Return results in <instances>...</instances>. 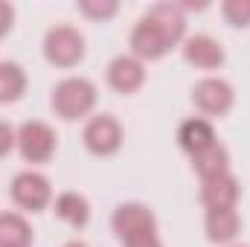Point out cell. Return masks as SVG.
Here are the masks:
<instances>
[{"label": "cell", "mask_w": 250, "mask_h": 247, "mask_svg": "<svg viewBox=\"0 0 250 247\" xmlns=\"http://www.w3.org/2000/svg\"><path fill=\"white\" fill-rule=\"evenodd\" d=\"M187 35V15L178 3H154L131 29V53L140 62L163 59Z\"/></svg>", "instance_id": "1"}, {"label": "cell", "mask_w": 250, "mask_h": 247, "mask_svg": "<svg viewBox=\"0 0 250 247\" xmlns=\"http://www.w3.org/2000/svg\"><path fill=\"white\" fill-rule=\"evenodd\" d=\"M50 105H53L56 117H62L64 123L82 120V117H87V114L96 108V84H93L90 79H82V76L62 79V82L53 87Z\"/></svg>", "instance_id": "2"}, {"label": "cell", "mask_w": 250, "mask_h": 247, "mask_svg": "<svg viewBox=\"0 0 250 247\" xmlns=\"http://www.w3.org/2000/svg\"><path fill=\"white\" fill-rule=\"evenodd\" d=\"M44 59L56 67H76L84 59V35L76 26L59 23L44 35Z\"/></svg>", "instance_id": "3"}, {"label": "cell", "mask_w": 250, "mask_h": 247, "mask_svg": "<svg viewBox=\"0 0 250 247\" xmlns=\"http://www.w3.org/2000/svg\"><path fill=\"white\" fill-rule=\"evenodd\" d=\"M56 145V131L41 120H29L18 128V151L26 163H50Z\"/></svg>", "instance_id": "4"}, {"label": "cell", "mask_w": 250, "mask_h": 247, "mask_svg": "<svg viewBox=\"0 0 250 247\" xmlns=\"http://www.w3.org/2000/svg\"><path fill=\"white\" fill-rule=\"evenodd\" d=\"M84 148L96 157H111L123 148V125L117 123L111 114H96L84 123L82 131Z\"/></svg>", "instance_id": "5"}, {"label": "cell", "mask_w": 250, "mask_h": 247, "mask_svg": "<svg viewBox=\"0 0 250 247\" xmlns=\"http://www.w3.org/2000/svg\"><path fill=\"white\" fill-rule=\"evenodd\" d=\"M111 227H114V233H117L123 242L140 239V236H157V218H154V212H151L146 204H137V201L120 204V206L114 209Z\"/></svg>", "instance_id": "6"}, {"label": "cell", "mask_w": 250, "mask_h": 247, "mask_svg": "<svg viewBox=\"0 0 250 247\" xmlns=\"http://www.w3.org/2000/svg\"><path fill=\"white\" fill-rule=\"evenodd\" d=\"M192 102L207 117H224L236 102V90L230 82H224L218 76H207L192 87Z\"/></svg>", "instance_id": "7"}, {"label": "cell", "mask_w": 250, "mask_h": 247, "mask_svg": "<svg viewBox=\"0 0 250 247\" xmlns=\"http://www.w3.org/2000/svg\"><path fill=\"white\" fill-rule=\"evenodd\" d=\"M12 201L21 206V209H29V212H41L50 206L53 201V186L50 181L41 175V172H18L15 181H12Z\"/></svg>", "instance_id": "8"}, {"label": "cell", "mask_w": 250, "mask_h": 247, "mask_svg": "<svg viewBox=\"0 0 250 247\" xmlns=\"http://www.w3.org/2000/svg\"><path fill=\"white\" fill-rule=\"evenodd\" d=\"M108 84L117 93H137L146 84V67L134 56H117L108 64Z\"/></svg>", "instance_id": "9"}, {"label": "cell", "mask_w": 250, "mask_h": 247, "mask_svg": "<svg viewBox=\"0 0 250 247\" xmlns=\"http://www.w3.org/2000/svg\"><path fill=\"white\" fill-rule=\"evenodd\" d=\"M184 59L198 70H218L224 64V47L212 35H189L184 38Z\"/></svg>", "instance_id": "10"}, {"label": "cell", "mask_w": 250, "mask_h": 247, "mask_svg": "<svg viewBox=\"0 0 250 247\" xmlns=\"http://www.w3.org/2000/svg\"><path fill=\"white\" fill-rule=\"evenodd\" d=\"M239 198H242V186H239V178H233L230 172L221 178H212V181H201V204L207 209L236 206Z\"/></svg>", "instance_id": "11"}, {"label": "cell", "mask_w": 250, "mask_h": 247, "mask_svg": "<svg viewBox=\"0 0 250 247\" xmlns=\"http://www.w3.org/2000/svg\"><path fill=\"white\" fill-rule=\"evenodd\" d=\"M215 143H218V140H215V128H212V123H209L207 117H189V120H184L181 128H178V145L187 151L189 157L207 151V148L215 145Z\"/></svg>", "instance_id": "12"}, {"label": "cell", "mask_w": 250, "mask_h": 247, "mask_svg": "<svg viewBox=\"0 0 250 247\" xmlns=\"http://www.w3.org/2000/svg\"><path fill=\"white\" fill-rule=\"evenodd\" d=\"M204 230H207V239L212 245H233L236 236L242 233V218L236 212V206H227V209H207L204 215Z\"/></svg>", "instance_id": "13"}, {"label": "cell", "mask_w": 250, "mask_h": 247, "mask_svg": "<svg viewBox=\"0 0 250 247\" xmlns=\"http://www.w3.org/2000/svg\"><path fill=\"white\" fill-rule=\"evenodd\" d=\"M192 169L198 172L201 181L221 178V175L230 172V151H227L221 143H215V145H209L207 151H201V154L192 157Z\"/></svg>", "instance_id": "14"}, {"label": "cell", "mask_w": 250, "mask_h": 247, "mask_svg": "<svg viewBox=\"0 0 250 247\" xmlns=\"http://www.w3.org/2000/svg\"><path fill=\"white\" fill-rule=\"evenodd\" d=\"M53 209H56V215L62 218L64 224H70V227H76V230L90 221V204H87V198L79 195V192H62V195L53 201Z\"/></svg>", "instance_id": "15"}, {"label": "cell", "mask_w": 250, "mask_h": 247, "mask_svg": "<svg viewBox=\"0 0 250 247\" xmlns=\"http://www.w3.org/2000/svg\"><path fill=\"white\" fill-rule=\"evenodd\" d=\"M0 247H32V227L21 212H0Z\"/></svg>", "instance_id": "16"}, {"label": "cell", "mask_w": 250, "mask_h": 247, "mask_svg": "<svg viewBox=\"0 0 250 247\" xmlns=\"http://www.w3.org/2000/svg\"><path fill=\"white\" fill-rule=\"evenodd\" d=\"M26 90V73L15 62H0V102H18Z\"/></svg>", "instance_id": "17"}, {"label": "cell", "mask_w": 250, "mask_h": 247, "mask_svg": "<svg viewBox=\"0 0 250 247\" xmlns=\"http://www.w3.org/2000/svg\"><path fill=\"white\" fill-rule=\"evenodd\" d=\"M79 12L93 21H108L120 12V3L117 0H79Z\"/></svg>", "instance_id": "18"}, {"label": "cell", "mask_w": 250, "mask_h": 247, "mask_svg": "<svg viewBox=\"0 0 250 247\" xmlns=\"http://www.w3.org/2000/svg\"><path fill=\"white\" fill-rule=\"evenodd\" d=\"M221 15L230 26L245 29V26H250V0H227L221 6Z\"/></svg>", "instance_id": "19"}, {"label": "cell", "mask_w": 250, "mask_h": 247, "mask_svg": "<svg viewBox=\"0 0 250 247\" xmlns=\"http://www.w3.org/2000/svg\"><path fill=\"white\" fill-rule=\"evenodd\" d=\"M12 148H18V131L9 123H0V157H6Z\"/></svg>", "instance_id": "20"}, {"label": "cell", "mask_w": 250, "mask_h": 247, "mask_svg": "<svg viewBox=\"0 0 250 247\" xmlns=\"http://www.w3.org/2000/svg\"><path fill=\"white\" fill-rule=\"evenodd\" d=\"M12 21H15V9H12L9 3H3V0H0V38L12 29Z\"/></svg>", "instance_id": "21"}, {"label": "cell", "mask_w": 250, "mask_h": 247, "mask_svg": "<svg viewBox=\"0 0 250 247\" xmlns=\"http://www.w3.org/2000/svg\"><path fill=\"white\" fill-rule=\"evenodd\" d=\"M125 247H163L157 236H140V239H131L125 242Z\"/></svg>", "instance_id": "22"}, {"label": "cell", "mask_w": 250, "mask_h": 247, "mask_svg": "<svg viewBox=\"0 0 250 247\" xmlns=\"http://www.w3.org/2000/svg\"><path fill=\"white\" fill-rule=\"evenodd\" d=\"M64 247H87V245H84V242H67Z\"/></svg>", "instance_id": "23"}, {"label": "cell", "mask_w": 250, "mask_h": 247, "mask_svg": "<svg viewBox=\"0 0 250 247\" xmlns=\"http://www.w3.org/2000/svg\"><path fill=\"white\" fill-rule=\"evenodd\" d=\"M230 247H245V245H230Z\"/></svg>", "instance_id": "24"}]
</instances>
